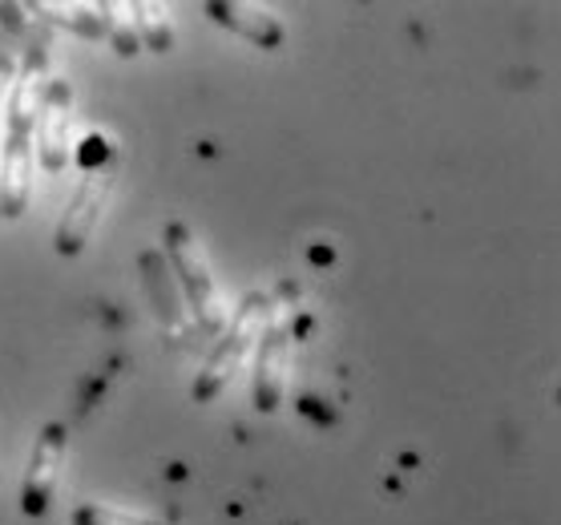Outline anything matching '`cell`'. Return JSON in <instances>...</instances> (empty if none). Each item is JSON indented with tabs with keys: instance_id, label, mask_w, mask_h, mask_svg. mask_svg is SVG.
<instances>
[{
	"instance_id": "6da1fadb",
	"label": "cell",
	"mask_w": 561,
	"mask_h": 525,
	"mask_svg": "<svg viewBox=\"0 0 561 525\" xmlns=\"http://www.w3.org/2000/svg\"><path fill=\"white\" fill-rule=\"evenodd\" d=\"M267 323H271V299L251 292L243 304H239V311L230 316V323H222V332L215 335L210 356H206V364L198 368V376H194V388H191L194 404H210V400H218L227 392V385L239 376V368H243V359L255 352L259 335H263Z\"/></svg>"
},
{
	"instance_id": "7a4b0ae2",
	"label": "cell",
	"mask_w": 561,
	"mask_h": 525,
	"mask_svg": "<svg viewBox=\"0 0 561 525\" xmlns=\"http://www.w3.org/2000/svg\"><path fill=\"white\" fill-rule=\"evenodd\" d=\"M162 255H167L170 271H174V283H179L182 304L191 311L194 328L203 335H218L222 323H227V308H222V295H218V283L210 275V259H206L198 235L186 222H167Z\"/></svg>"
},
{
	"instance_id": "3957f363",
	"label": "cell",
	"mask_w": 561,
	"mask_h": 525,
	"mask_svg": "<svg viewBox=\"0 0 561 525\" xmlns=\"http://www.w3.org/2000/svg\"><path fill=\"white\" fill-rule=\"evenodd\" d=\"M117 174H122V155L110 150V155L81 179V186H77L69 206H65L61 222H57V235H53V251H57L61 259H77L81 251H85L90 235L98 231V218H102V210L110 206Z\"/></svg>"
},
{
	"instance_id": "277c9868",
	"label": "cell",
	"mask_w": 561,
	"mask_h": 525,
	"mask_svg": "<svg viewBox=\"0 0 561 525\" xmlns=\"http://www.w3.org/2000/svg\"><path fill=\"white\" fill-rule=\"evenodd\" d=\"M69 129H73V85L69 78H49L33 126V155L49 174H61L69 167Z\"/></svg>"
},
{
	"instance_id": "5b68a950",
	"label": "cell",
	"mask_w": 561,
	"mask_h": 525,
	"mask_svg": "<svg viewBox=\"0 0 561 525\" xmlns=\"http://www.w3.org/2000/svg\"><path fill=\"white\" fill-rule=\"evenodd\" d=\"M65 448H69V429L61 421H49L33 441L25 481H21V513L25 517H41L53 505V493H57L65 469Z\"/></svg>"
},
{
	"instance_id": "8992f818",
	"label": "cell",
	"mask_w": 561,
	"mask_h": 525,
	"mask_svg": "<svg viewBox=\"0 0 561 525\" xmlns=\"http://www.w3.org/2000/svg\"><path fill=\"white\" fill-rule=\"evenodd\" d=\"M138 263H141V275H146V295H150L153 304L158 328H162V335L174 347H186L191 344L194 320L191 311H186V304H182V292L179 283H174V271H170L167 255H162V247H146Z\"/></svg>"
},
{
	"instance_id": "52a82bcc",
	"label": "cell",
	"mask_w": 561,
	"mask_h": 525,
	"mask_svg": "<svg viewBox=\"0 0 561 525\" xmlns=\"http://www.w3.org/2000/svg\"><path fill=\"white\" fill-rule=\"evenodd\" d=\"M287 372H291V328L267 323L255 344V376H251V400L263 416L279 412L287 397Z\"/></svg>"
},
{
	"instance_id": "ba28073f",
	"label": "cell",
	"mask_w": 561,
	"mask_h": 525,
	"mask_svg": "<svg viewBox=\"0 0 561 525\" xmlns=\"http://www.w3.org/2000/svg\"><path fill=\"white\" fill-rule=\"evenodd\" d=\"M206 16L215 21V25L230 28L234 37H243L251 41L255 49H279L283 45V25H279V16L267 13V9H259V4H243V0H210L206 4Z\"/></svg>"
},
{
	"instance_id": "9c48e42d",
	"label": "cell",
	"mask_w": 561,
	"mask_h": 525,
	"mask_svg": "<svg viewBox=\"0 0 561 525\" xmlns=\"http://www.w3.org/2000/svg\"><path fill=\"white\" fill-rule=\"evenodd\" d=\"M28 16H37L45 28H69L77 37L105 41L102 28V4H57V0H37V4H25Z\"/></svg>"
},
{
	"instance_id": "30bf717a",
	"label": "cell",
	"mask_w": 561,
	"mask_h": 525,
	"mask_svg": "<svg viewBox=\"0 0 561 525\" xmlns=\"http://www.w3.org/2000/svg\"><path fill=\"white\" fill-rule=\"evenodd\" d=\"M126 13H129V25H134V33H138V41H141V49H150V53L174 49V21H170L167 4L134 0V4H126Z\"/></svg>"
},
{
	"instance_id": "8fae6325",
	"label": "cell",
	"mask_w": 561,
	"mask_h": 525,
	"mask_svg": "<svg viewBox=\"0 0 561 525\" xmlns=\"http://www.w3.org/2000/svg\"><path fill=\"white\" fill-rule=\"evenodd\" d=\"M0 33L13 41L16 49H28V45H45L49 49V28L41 25L37 16H28L25 4H13V0L0 4Z\"/></svg>"
},
{
	"instance_id": "7c38bea8",
	"label": "cell",
	"mask_w": 561,
	"mask_h": 525,
	"mask_svg": "<svg viewBox=\"0 0 561 525\" xmlns=\"http://www.w3.org/2000/svg\"><path fill=\"white\" fill-rule=\"evenodd\" d=\"M102 28L117 57H138L141 53V41H138V33H134V25H129L126 4H102Z\"/></svg>"
},
{
	"instance_id": "4fadbf2b",
	"label": "cell",
	"mask_w": 561,
	"mask_h": 525,
	"mask_svg": "<svg viewBox=\"0 0 561 525\" xmlns=\"http://www.w3.org/2000/svg\"><path fill=\"white\" fill-rule=\"evenodd\" d=\"M73 525H162V522H150V517H138V513H122L90 501V505H77L73 510Z\"/></svg>"
},
{
	"instance_id": "5bb4252c",
	"label": "cell",
	"mask_w": 561,
	"mask_h": 525,
	"mask_svg": "<svg viewBox=\"0 0 561 525\" xmlns=\"http://www.w3.org/2000/svg\"><path fill=\"white\" fill-rule=\"evenodd\" d=\"M16 57H21L16 49L0 53V98L9 93V85H13V78H16Z\"/></svg>"
}]
</instances>
